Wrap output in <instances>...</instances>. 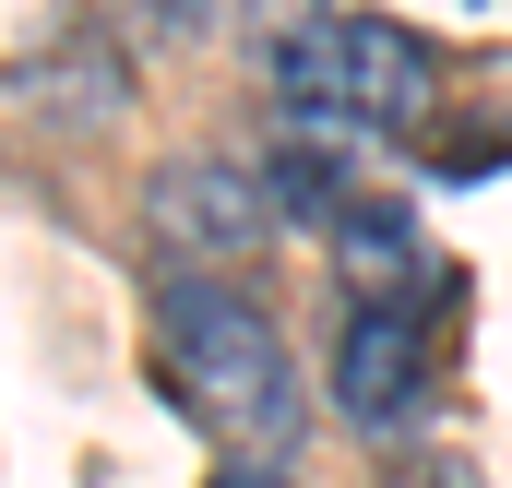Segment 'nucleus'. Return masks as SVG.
Wrapping results in <instances>:
<instances>
[{
	"mask_svg": "<svg viewBox=\"0 0 512 488\" xmlns=\"http://www.w3.org/2000/svg\"><path fill=\"white\" fill-rule=\"evenodd\" d=\"M155 393H167L227 465L298 453V417H310L274 310L239 298L227 274H167V298H155Z\"/></svg>",
	"mask_w": 512,
	"mask_h": 488,
	"instance_id": "nucleus-1",
	"label": "nucleus"
},
{
	"mask_svg": "<svg viewBox=\"0 0 512 488\" xmlns=\"http://www.w3.org/2000/svg\"><path fill=\"white\" fill-rule=\"evenodd\" d=\"M262 84H274L286 131H322V143H358L370 155V143H405V131L441 108V48L417 24H393V12L322 0V12H298L274 36Z\"/></svg>",
	"mask_w": 512,
	"mask_h": 488,
	"instance_id": "nucleus-2",
	"label": "nucleus"
},
{
	"mask_svg": "<svg viewBox=\"0 0 512 488\" xmlns=\"http://www.w3.org/2000/svg\"><path fill=\"white\" fill-rule=\"evenodd\" d=\"M441 393V310H358L334 322V405L346 429H417Z\"/></svg>",
	"mask_w": 512,
	"mask_h": 488,
	"instance_id": "nucleus-3",
	"label": "nucleus"
},
{
	"mask_svg": "<svg viewBox=\"0 0 512 488\" xmlns=\"http://www.w3.org/2000/svg\"><path fill=\"white\" fill-rule=\"evenodd\" d=\"M143 215H155V239L179 250L191 274H215V262H239V250L274 239V191H262V167H227V155H179V167H155Z\"/></svg>",
	"mask_w": 512,
	"mask_h": 488,
	"instance_id": "nucleus-4",
	"label": "nucleus"
},
{
	"mask_svg": "<svg viewBox=\"0 0 512 488\" xmlns=\"http://www.w3.org/2000/svg\"><path fill=\"white\" fill-rule=\"evenodd\" d=\"M334 274H346L358 310H441V298H453L441 250H429V227H417L405 203H358V215L334 227Z\"/></svg>",
	"mask_w": 512,
	"mask_h": 488,
	"instance_id": "nucleus-5",
	"label": "nucleus"
},
{
	"mask_svg": "<svg viewBox=\"0 0 512 488\" xmlns=\"http://www.w3.org/2000/svg\"><path fill=\"white\" fill-rule=\"evenodd\" d=\"M262 191L274 215H310V227H346L358 215V143H322V131H286L262 155Z\"/></svg>",
	"mask_w": 512,
	"mask_h": 488,
	"instance_id": "nucleus-6",
	"label": "nucleus"
},
{
	"mask_svg": "<svg viewBox=\"0 0 512 488\" xmlns=\"http://www.w3.org/2000/svg\"><path fill=\"white\" fill-rule=\"evenodd\" d=\"M120 12L143 36H203V24H215V0H120Z\"/></svg>",
	"mask_w": 512,
	"mask_h": 488,
	"instance_id": "nucleus-7",
	"label": "nucleus"
},
{
	"mask_svg": "<svg viewBox=\"0 0 512 488\" xmlns=\"http://www.w3.org/2000/svg\"><path fill=\"white\" fill-rule=\"evenodd\" d=\"M227 488H286V477H274V465H227Z\"/></svg>",
	"mask_w": 512,
	"mask_h": 488,
	"instance_id": "nucleus-8",
	"label": "nucleus"
}]
</instances>
